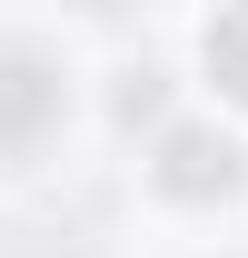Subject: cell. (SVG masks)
I'll return each instance as SVG.
<instances>
[{
  "mask_svg": "<svg viewBox=\"0 0 248 258\" xmlns=\"http://www.w3.org/2000/svg\"><path fill=\"white\" fill-rule=\"evenodd\" d=\"M50 119H60V80L40 60H0V139L20 149V139H40Z\"/></svg>",
  "mask_w": 248,
  "mask_h": 258,
  "instance_id": "obj_1",
  "label": "cell"
},
{
  "mask_svg": "<svg viewBox=\"0 0 248 258\" xmlns=\"http://www.w3.org/2000/svg\"><path fill=\"white\" fill-rule=\"evenodd\" d=\"M169 159H179V169H169L179 189H228V149H209V139H189V129H179Z\"/></svg>",
  "mask_w": 248,
  "mask_h": 258,
  "instance_id": "obj_2",
  "label": "cell"
},
{
  "mask_svg": "<svg viewBox=\"0 0 248 258\" xmlns=\"http://www.w3.org/2000/svg\"><path fill=\"white\" fill-rule=\"evenodd\" d=\"M209 70L228 80V90H248V10H228V20L209 30Z\"/></svg>",
  "mask_w": 248,
  "mask_h": 258,
  "instance_id": "obj_3",
  "label": "cell"
}]
</instances>
